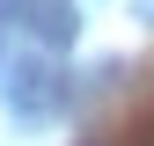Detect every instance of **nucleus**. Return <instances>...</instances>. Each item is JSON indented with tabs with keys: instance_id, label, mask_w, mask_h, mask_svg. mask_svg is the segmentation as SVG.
Instances as JSON below:
<instances>
[{
	"instance_id": "1",
	"label": "nucleus",
	"mask_w": 154,
	"mask_h": 146,
	"mask_svg": "<svg viewBox=\"0 0 154 146\" xmlns=\"http://www.w3.org/2000/svg\"><path fill=\"white\" fill-rule=\"evenodd\" d=\"M81 146H95V139H81Z\"/></svg>"
}]
</instances>
